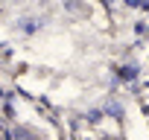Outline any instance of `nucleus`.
Here are the masks:
<instances>
[{
    "mask_svg": "<svg viewBox=\"0 0 149 140\" xmlns=\"http://www.w3.org/2000/svg\"><path fill=\"white\" fill-rule=\"evenodd\" d=\"M132 76H137V67H123V79H132Z\"/></svg>",
    "mask_w": 149,
    "mask_h": 140,
    "instance_id": "f257e3e1",
    "label": "nucleus"
},
{
    "mask_svg": "<svg viewBox=\"0 0 149 140\" xmlns=\"http://www.w3.org/2000/svg\"><path fill=\"white\" fill-rule=\"evenodd\" d=\"M108 114H114V117H120V114H123V108H120V105L114 102V105H108Z\"/></svg>",
    "mask_w": 149,
    "mask_h": 140,
    "instance_id": "f03ea898",
    "label": "nucleus"
},
{
    "mask_svg": "<svg viewBox=\"0 0 149 140\" xmlns=\"http://www.w3.org/2000/svg\"><path fill=\"white\" fill-rule=\"evenodd\" d=\"M100 117H102L100 111H88V123H100Z\"/></svg>",
    "mask_w": 149,
    "mask_h": 140,
    "instance_id": "7ed1b4c3",
    "label": "nucleus"
},
{
    "mask_svg": "<svg viewBox=\"0 0 149 140\" xmlns=\"http://www.w3.org/2000/svg\"><path fill=\"white\" fill-rule=\"evenodd\" d=\"M126 3H129V6H137V3H140V0H126Z\"/></svg>",
    "mask_w": 149,
    "mask_h": 140,
    "instance_id": "20e7f679",
    "label": "nucleus"
}]
</instances>
